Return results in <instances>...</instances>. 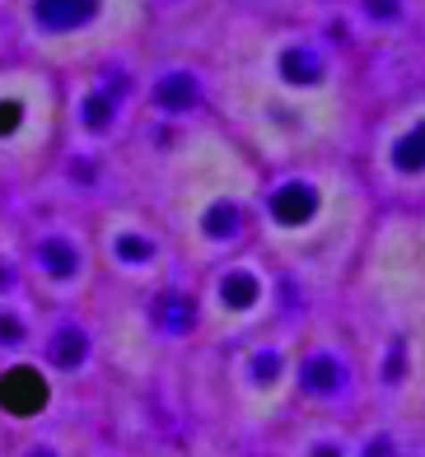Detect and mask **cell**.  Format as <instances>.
I'll list each match as a JSON object with an SVG mask.
<instances>
[{
    "label": "cell",
    "instance_id": "cell-4",
    "mask_svg": "<svg viewBox=\"0 0 425 457\" xmlns=\"http://www.w3.org/2000/svg\"><path fill=\"white\" fill-rule=\"evenodd\" d=\"M38 257H43V266H47L52 276H61V280L75 276V266H79V253H75L71 243H61V238H47L43 247H38Z\"/></svg>",
    "mask_w": 425,
    "mask_h": 457
},
{
    "label": "cell",
    "instance_id": "cell-3",
    "mask_svg": "<svg viewBox=\"0 0 425 457\" xmlns=\"http://www.w3.org/2000/svg\"><path fill=\"white\" fill-rule=\"evenodd\" d=\"M85 350H89L85 331H79V327H61L52 337V364L56 369H75L79 360H85Z\"/></svg>",
    "mask_w": 425,
    "mask_h": 457
},
{
    "label": "cell",
    "instance_id": "cell-5",
    "mask_svg": "<svg viewBox=\"0 0 425 457\" xmlns=\"http://www.w3.org/2000/svg\"><path fill=\"white\" fill-rule=\"evenodd\" d=\"M192 98H196V85L188 75H169L164 85H159V108H169V112H182V108H192Z\"/></svg>",
    "mask_w": 425,
    "mask_h": 457
},
{
    "label": "cell",
    "instance_id": "cell-13",
    "mask_svg": "<svg viewBox=\"0 0 425 457\" xmlns=\"http://www.w3.org/2000/svg\"><path fill=\"white\" fill-rule=\"evenodd\" d=\"M364 457H393V448H388V444H379V448H370Z\"/></svg>",
    "mask_w": 425,
    "mask_h": 457
},
{
    "label": "cell",
    "instance_id": "cell-15",
    "mask_svg": "<svg viewBox=\"0 0 425 457\" xmlns=\"http://www.w3.org/2000/svg\"><path fill=\"white\" fill-rule=\"evenodd\" d=\"M33 457H56V453H47V448H38V453H33Z\"/></svg>",
    "mask_w": 425,
    "mask_h": 457
},
{
    "label": "cell",
    "instance_id": "cell-6",
    "mask_svg": "<svg viewBox=\"0 0 425 457\" xmlns=\"http://www.w3.org/2000/svg\"><path fill=\"white\" fill-rule=\"evenodd\" d=\"M159 322H164L169 331H182L192 322V303L178 299V295H164V299H159Z\"/></svg>",
    "mask_w": 425,
    "mask_h": 457
},
{
    "label": "cell",
    "instance_id": "cell-1",
    "mask_svg": "<svg viewBox=\"0 0 425 457\" xmlns=\"http://www.w3.org/2000/svg\"><path fill=\"white\" fill-rule=\"evenodd\" d=\"M47 402V383L38 378L33 369H10L5 378H0V406L14 411V415H33L43 411Z\"/></svg>",
    "mask_w": 425,
    "mask_h": 457
},
{
    "label": "cell",
    "instance_id": "cell-11",
    "mask_svg": "<svg viewBox=\"0 0 425 457\" xmlns=\"http://www.w3.org/2000/svg\"><path fill=\"white\" fill-rule=\"evenodd\" d=\"M117 253L127 257V262H146V257H150V243H140V238H121V243H117Z\"/></svg>",
    "mask_w": 425,
    "mask_h": 457
},
{
    "label": "cell",
    "instance_id": "cell-8",
    "mask_svg": "<svg viewBox=\"0 0 425 457\" xmlns=\"http://www.w3.org/2000/svg\"><path fill=\"white\" fill-rule=\"evenodd\" d=\"M108 117H112V103H108V98H89V103H85V121H89L94 131H104Z\"/></svg>",
    "mask_w": 425,
    "mask_h": 457
},
{
    "label": "cell",
    "instance_id": "cell-7",
    "mask_svg": "<svg viewBox=\"0 0 425 457\" xmlns=\"http://www.w3.org/2000/svg\"><path fill=\"white\" fill-rule=\"evenodd\" d=\"M304 383H309L313 392H332V387L341 383V373H337L332 360H313L309 369H304Z\"/></svg>",
    "mask_w": 425,
    "mask_h": 457
},
{
    "label": "cell",
    "instance_id": "cell-12",
    "mask_svg": "<svg viewBox=\"0 0 425 457\" xmlns=\"http://www.w3.org/2000/svg\"><path fill=\"white\" fill-rule=\"evenodd\" d=\"M19 127V108L14 103H0V136H10Z\"/></svg>",
    "mask_w": 425,
    "mask_h": 457
},
{
    "label": "cell",
    "instance_id": "cell-14",
    "mask_svg": "<svg viewBox=\"0 0 425 457\" xmlns=\"http://www.w3.org/2000/svg\"><path fill=\"white\" fill-rule=\"evenodd\" d=\"M14 280V271H10V266H0V285H10Z\"/></svg>",
    "mask_w": 425,
    "mask_h": 457
},
{
    "label": "cell",
    "instance_id": "cell-2",
    "mask_svg": "<svg viewBox=\"0 0 425 457\" xmlns=\"http://www.w3.org/2000/svg\"><path fill=\"white\" fill-rule=\"evenodd\" d=\"M94 14H98V0H33V24L52 33L89 24Z\"/></svg>",
    "mask_w": 425,
    "mask_h": 457
},
{
    "label": "cell",
    "instance_id": "cell-10",
    "mask_svg": "<svg viewBox=\"0 0 425 457\" xmlns=\"http://www.w3.org/2000/svg\"><path fill=\"white\" fill-rule=\"evenodd\" d=\"M19 341H24V322L0 313V345H19Z\"/></svg>",
    "mask_w": 425,
    "mask_h": 457
},
{
    "label": "cell",
    "instance_id": "cell-9",
    "mask_svg": "<svg viewBox=\"0 0 425 457\" xmlns=\"http://www.w3.org/2000/svg\"><path fill=\"white\" fill-rule=\"evenodd\" d=\"M220 289H225L229 303H248V299H253V280H248V276H229Z\"/></svg>",
    "mask_w": 425,
    "mask_h": 457
}]
</instances>
